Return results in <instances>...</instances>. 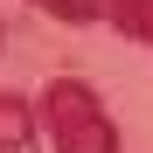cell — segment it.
<instances>
[{
  "label": "cell",
  "mask_w": 153,
  "mask_h": 153,
  "mask_svg": "<svg viewBox=\"0 0 153 153\" xmlns=\"http://www.w3.org/2000/svg\"><path fill=\"white\" fill-rule=\"evenodd\" d=\"M42 14H56V21H111L118 14V0H35Z\"/></svg>",
  "instance_id": "3957f363"
},
{
  "label": "cell",
  "mask_w": 153,
  "mask_h": 153,
  "mask_svg": "<svg viewBox=\"0 0 153 153\" xmlns=\"http://www.w3.org/2000/svg\"><path fill=\"white\" fill-rule=\"evenodd\" d=\"M111 28H118V35H132V42H153V0H118Z\"/></svg>",
  "instance_id": "277c9868"
},
{
  "label": "cell",
  "mask_w": 153,
  "mask_h": 153,
  "mask_svg": "<svg viewBox=\"0 0 153 153\" xmlns=\"http://www.w3.org/2000/svg\"><path fill=\"white\" fill-rule=\"evenodd\" d=\"M0 42H7V28H0Z\"/></svg>",
  "instance_id": "5b68a950"
},
{
  "label": "cell",
  "mask_w": 153,
  "mask_h": 153,
  "mask_svg": "<svg viewBox=\"0 0 153 153\" xmlns=\"http://www.w3.org/2000/svg\"><path fill=\"white\" fill-rule=\"evenodd\" d=\"M35 111H42V105L0 91V153H28V146H35Z\"/></svg>",
  "instance_id": "7a4b0ae2"
},
{
  "label": "cell",
  "mask_w": 153,
  "mask_h": 153,
  "mask_svg": "<svg viewBox=\"0 0 153 153\" xmlns=\"http://www.w3.org/2000/svg\"><path fill=\"white\" fill-rule=\"evenodd\" d=\"M42 118H49L56 153H118V125L105 118V105H97V91L84 76H56L42 91Z\"/></svg>",
  "instance_id": "6da1fadb"
}]
</instances>
